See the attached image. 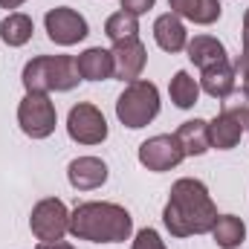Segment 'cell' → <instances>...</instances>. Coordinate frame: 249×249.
<instances>
[{"instance_id": "cell-19", "label": "cell", "mask_w": 249, "mask_h": 249, "mask_svg": "<svg viewBox=\"0 0 249 249\" xmlns=\"http://www.w3.org/2000/svg\"><path fill=\"white\" fill-rule=\"evenodd\" d=\"M212 238L220 249H238L247 238V226L235 214H217V220L212 226Z\"/></svg>"}, {"instance_id": "cell-14", "label": "cell", "mask_w": 249, "mask_h": 249, "mask_svg": "<svg viewBox=\"0 0 249 249\" xmlns=\"http://www.w3.org/2000/svg\"><path fill=\"white\" fill-rule=\"evenodd\" d=\"M75 64H78V72H81L84 81H107V78H113V55H110V50L90 47L75 58Z\"/></svg>"}, {"instance_id": "cell-21", "label": "cell", "mask_w": 249, "mask_h": 249, "mask_svg": "<svg viewBox=\"0 0 249 249\" xmlns=\"http://www.w3.org/2000/svg\"><path fill=\"white\" fill-rule=\"evenodd\" d=\"M168 93H171V102H174L180 110H188V107H194L197 99H200V84L188 75L186 70H180V72H174V78H171V84H168Z\"/></svg>"}, {"instance_id": "cell-2", "label": "cell", "mask_w": 249, "mask_h": 249, "mask_svg": "<svg viewBox=\"0 0 249 249\" xmlns=\"http://www.w3.org/2000/svg\"><path fill=\"white\" fill-rule=\"evenodd\" d=\"M70 235L93 244H122L133 235V217L119 203H81L70 214Z\"/></svg>"}, {"instance_id": "cell-17", "label": "cell", "mask_w": 249, "mask_h": 249, "mask_svg": "<svg viewBox=\"0 0 249 249\" xmlns=\"http://www.w3.org/2000/svg\"><path fill=\"white\" fill-rule=\"evenodd\" d=\"M186 50H188L191 64H194V67H200V70L226 61V47H223L217 38H212V35H197L194 41H188Z\"/></svg>"}, {"instance_id": "cell-6", "label": "cell", "mask_w": 249, "mask_h": 249, "mask_svg": "<svg viewBox=\"0 0 249 249\" xmlns=\"http://www.w3.org/2000/svg\"><path fill=\"white\" fill-rule=\"evenodd\" d=\"M29 229H32V235H35L41 244L61 241L64 235L70 232V212H67V206H64L58 197L41 200V203L32 209Z\"/></svg>"}, {"instance_id": "cell-16", "label": "cell", "mask_w": 249, "mask_h": 249, "mask_svg": "<svg viewBox=\"0 0 249 249\" xmlns=\"http://www.w3.org/2000/svg\"><path fill=\"white\" fill-rule=\"evenodd\" d=\"M174 136H177V142H180L186 157H203L212 148V142H209V122H203V119L183 122Z\"/></svg>"}, {"instance_id": "cell-11", "label": "cell", "mask_w": 249, "mask_h": 249, "mask_svg": "<svg viewBox=\"0 0 249 249\" xmlns=\"http://www.w3.org/2000/svg\"><path fill=\"white\" fill-rule=\"evenodd\" d=\"M67 180L78 191H93L107 183V165L99 157H78L67 165Z\"/></svg>"}, {"instance_id": "cell-25", "label": "cell", "mask_w": 249, "mask_h": 249, "mask_svg": "<svg viewBox=\"0 0 249 249\" xmlns=\"http://www.w3.org/2000/svg\"><path fill=\"white\" fill-rule=\"evenodd\" d=\"M244 67H249V9L244 15V50H241V58L235 61V72L244 70Z\"/></svg>"}, {"instance_id": "cell-18", "label": "cell", "mask_w": 249, "mask_h": 249, "mask_svg": "<svg viewBox=\"0 0 249 249\" xmlns=\"http://www.w3.org/2000/svg\"><path fill=\"white\" fill-rule=\"evenodd\" d=\"M241 133H244V124L238 122V119H232L229 113H220L217 119L209 122V142H212V148H217V151L235 148V145L241 142Z\"/></svg>"}, {"instance_id": "cell-7", "label": "cell", "mask_w": 249, "mask_h": 249, "mask_svg": "<svg viewBox=\"0 0 249 249\" xmlns=\"http://www.w3.org/2000/svg\"><path fill=\"white\" fill-rule=\"evenodd\" d=\"M67 133L78 145H99L107 139V122L96 105L78 102L67 116Z\"/></svg>"}, {"instance_id": "cell-1", "label": "cell", "mask_w": 249, "mask_h": 249, "mask_svg": "<svg viewBox=\"0 0 249 249\" xmlns=\"http://www.w3.org/2000/svg\"><path fill=\"white\" fill-rule=\"evenodd\" d=\"M165 229L174 238H188V235H206L212 232L217 220V206L209 197V188L194 177H183L171 186L168 203L162 209Z\"/></svg>"}, {"instance_id": "cell-13", "label": "cell", "mask_w": 249, "mask_h": 249, "mask_svg": "<svg viewBox=\"0 0 249 249\" xmlns=\"http://www.w3.org/2000/svg\"><path fill=\"white\" fill-rule=\"evenodd\" d=\"M168 6L177 18H186L197 26H212L223 12L220 0H168Z\"/></svg>"}, {"instance_id": "cell-15", "label": "cell", "mask_w": 249, "mask_h": 249, "mask_svg": "<svg viewBox=\"0 0 249 249\" xmlns=\"http://www.w3.org/2000/svg\"><path fill=\"white\" fill-rule=\"evenodd\" d=\"M200 90H206L212 99H229L235 93V67L229 61L206 67L200 75Z\"/></svg>"}, {"instance_id": "cell-27", "label": "cell", "mask_w": 249, "mask_h": 249, "mask_svg": "<svg viewBox=\"0 0 249 249\" xmlns=\"http://www.w3.org/2000/svg\"><path fill=\"white\" fill-rule=\"evenodd\" d=\"M35 249H75V247L67 244V241H50V244H38Z\"/></svg>"}, {"instance_id": "cell-9", "label": "cell", "mask_w": 249, "mask_h": 249, "mask_svg": "<svg viewBox=\"0 0 249 249\" xmlns=\"http://www.w3.org/2000/svg\"><path fill=\"white\" fill-rule=\"evenodd\" d=\"M44 26H47L50 41H53V44H58V47H72V44L84 41V38H87V32H90L87 20H84L75 9H70V6L50 9V12H47V18H44Z\"/></svg>"}, {"instance_id": "cell-5", "label": "cell", "mask_w": 249, "mask_h": 249, "mask_svg": "<svg viewBox=\"0 0 249 249\" xmlns=\"http://www.w3.org/2000/svg\"><path fill=\"white\" fill-rule=\"evenodd\" d=\"M18 124L26 136L32 139H47L55 124H58V113L55 105L50 102V96L44 93H26L23 102L18 105Z\"/></svg>"}, {"instance_id": "cell-26", "label": "cell", "mask_w": 249, "mask_h": 249, "mask_svg": "<svg viewBox=\"0 0 249 249\" xmlns=\"http://www.w3.org/2000/svg\"><path fill=\"white\" fill-rule=\"evenodd\" d=\"M157 0H122V12H130V15H145L148 9H154Z\"/></svg>"}, {"instance_id": "cell-23", "label": "cell", "mask_w": 249, "mask_h": 249, "mask_svg": "<svg viewBox=\"0 0 249 249\" xmlns=\"http://www.w3.org/2000/svg\"><path fill=\"white\" fill-rule=\"evenodd\" d=\"M133 249H168V247H165V241L160 238L157 229L145 226V229L136 232V238H133Z\"/></svg>"}, {"instance_id": "cell-3", "label": "cell", "mask_w": 249, "mask_h": 249, "mask_svg": "<svg viewBox=\"0 0 249 249\" xmlns=\"http://www.w3.org/2000/svg\"><path fill=\"white\" fill-rule=\"evenodd\" d=\"M26 93H53V90H72L78 81H81V72H78V64L72 55H38L23 67V75H20Z\"/></svg>"}, {"instance_id": "cell-29", "label": "cell", "mask_w": 249, "mask_h": 249, "mask_svg": "<svg viewBox=\"0 0 249 249\" xmlns=\"http://www.w3.org/2000/svg\"><path fill=\"white\" fill-rule=\"evenodd\" d=\"M20 3H26V0H0V9H18Z\"/></svg>"}, {"instance_id": "cell-10", "label": "cell", "mask_w": 249, "mask_h": 249, "mask_svg": "<svg viewBox=\"0 0 249 249\" xmlns=\"http://www.w3.org/2000/svg\"><path fill=\"white\" fill-rule=\"evenodd\" d=\"M113 75L122 78V81H136L145 70V61H148V53H145V44L139 38H127V41H116L113 50Z\"/></svg>"}, {"instance_id": "cell-28", "label": "cell", "mask_w": 249, "mask_h": 249, "mask_svg": "<svg viewBox=\"0 0 249 249\" xmlns=\"http://www.w3.org/2000/svg\"><path fill=\"white\" fill-rule=\"evenodd\" d=\"M241 72V78H244V96L249 99V67H244V70H238Z\"/></svg>"}, {"instance_id": "cell-20", "label": "cell", "mask_w": 249, "mask_h": 249, "mask_svg": "<svg viewBox=\"0 0 249 249\" xmlns=\"http://www.w3.org/2000/svg\"><path fill=\"white\" fill-rule=\"evenodd\" d=\"M32 32H35V23H32L29 15L12 12V15H6L0 20V38H3L6 47H23V44H29Z\"/></svg>"}, {"instance_id": "cell-22", "label": "cell", "mask_w": 249, "mask_h": 249, "mask_svg": "<svg viewBox=\"0 0 249 249\" xmlns=\"http://www.w3.org/2000/svg\"><path fill=\"white\" fill-rule=\"evenodd\" d=\"M136 32H139V18L136 15H130V12H116V15H110L107 20H105V35L116 44V41H127V38H136Z\"/></svg>"}, {"instance_id": "cell-12", "label": "cell", "mask_w": 249, "mask_h": 249, "mask_svg": "<svg viewBox=\"0 0 249 249\" xmlns=\"http://www.w3.org/2000/svg\"><path fill=\"white\" fill-rule=\"evenodd\" d=\"M154 41L160 44V50L174 55V53H183L188 47V32L183 26V20L174 12H168V15H160L154 20Z\"/></svg>"}, {"instance_id": "cell-4", "label": "cell", "mask_w": 249, "mask_h": 249, "mask_svg": "<svg viewBox=\"0 0 249 249\" xmlns=\"http://www.w3.org/2000/svg\"><path fill=\"white\" fill-rule=\"evenodd\" d=\"M160 113V90L154 81L136 78L122 90V96L116 99V116L124 127L136 130L145 127L148 122H154Z\"/></svg>"}, {"instance_id": "cell-8", "label": "cell", "mask_w": 249, "mask_h": 249, "mask_svg": "<svg viewBox=\"0 0 249 249\" xmlns=\"http://www.w3.org/2000/svg\"><path fill=\"white\" fill-rule=\"evenodd\" d=\"M186 160L180 142L174 133H160V136H151L139 145V162L148 168V171H171L177 168L180 162Z\"/></svg>"}, {"instance_id": "cell-24", "label": "cell", "mask_w": 249, "mask_h": 249, "mask_svg": "<svg viewBox=\"0 0 249 249\" xmlns=\"http://www.w3.org/2000/svg\"><path fill=\"white\" fill-rule=\"evenodd\" d=\"M223 113H229L232 119H238L244 127H249V99H247V96H241V99H232V96H229V102H226Z\"/></svg>"}]
</instances>
